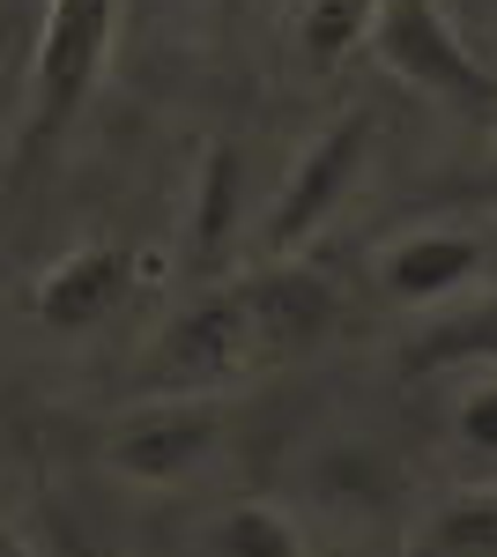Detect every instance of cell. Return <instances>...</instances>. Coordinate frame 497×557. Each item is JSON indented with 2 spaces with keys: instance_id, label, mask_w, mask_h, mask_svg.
Here are the masks:
<instances>
[{
  "instance_id": "cell-1",
  "label": "cell",
  "mask_w": 497,
  "mask_h": 557,
  "mask_svg": "<svg viewBox=\"0 0 497 557\" xmlns=\"http://www.w3.org/2000/svg\"><path fill=\"white\" fill-rule=\"evenodd\" d=\"M238 372H260L246 290H208V298H194L157 335V357H149V386L157 394H208V386L238 380Z\"/></svg>"
},
{
  "instance_id": "cell-2",
  "label": "cell",
  "mask_w": 497,
  "mask_h": 557,
  "mask_svg": "<svg viewBox=\"0 0 497 557\" xmlns=\"http://www.w3.org/2000/svg\"><path fill=\"white\" fill-rule=\"evenodd\" d=\"M372 45H378V60H386L401 83L431 89L438 104L490 112V97H497L490 75H483V60H468V45H460L453 23L438 15V0H378Z\"/></svg>"
},
{
  "instance_id": "cell-3",
  "label": "cell",
  "mask_w": 497,
  "mask_h": 557,
  "mask_svg": "<svg viewBox=\"0 0 497 557\" xmlns=\"http://www.w3.org/2000/svg\"><path fill=\"white\" fill-rule=\"evenodd\" d=\"M112 23H120V0H52V8H45L30 141H52V134L89 104V89L104 75V52H112Z\"/></svg>"
},
{
  "instance_id": "cell-4",
  "label": "cell",
  "mask_w": 497,
  "mask_h": 557,
  "mask_svg": "<svg viewBox=\"0 0 497 557\" xmlns=\"http://www.w3.org/2000/svg\"><path fill=\"white\" fill-rule=\"evenodd\" d=\"M364 157H372V112H341V120L312 141V157L290 172L283 201L268 209V246H275V253H290L312 223H327V209L349 194V178L364 172Z\"/></svg>"
},
{
  "instance_id": "cell-5",
  "label": "cell",
  "mask_w": 497,
  "mask_h": 557,
  "mask_svg": "<svg viewBox=\"0 0 497 557\" xmlns=\"http://www.w3.org/2000/svg\"><path fill=\"white\" fill-rule=\"evenodd\" d=\"M215 431H223V417L208 409L201 394H178L164 409H134V417L104 438V461L120 475H134V483H178V475L215 446Z\"/></svg>"
},
{
  "instance_id": "cell-6",
  "label": "cell",
  "mask_w": 497,
  "mask_h": 557,
  "mask_svg": "<svg viewBox=\"0 0 497 557\" xmlns=\"http://www.w3.org/2000/svg\"><path fill=\"white\" fill-rule=\"evenodd\" d=\"M238 290H246V312H252L260 364H290V357H305L312 343H327L334 290L320 275H305V268H268V275L238 283Z\"/></svg>"
},
{
  "instance_id": "cell-7",
  "label": "cell",
  "mask_w": 497,
  "mask_h": 557,
  "mask_svg": "<svg viewBox=\"0 0 497 557\" xmlns=\"http://www.w3.org/2000/svg\"><path fill=\"white\" fill-rule=\"evenodd\" d=\"M126 290H134V253H126V246H83V253H67L45 275L30 305H38L45 327L75 335V327H97Z\"/></svg>"
},
{
  "instance_id": "cell-8",
  "label": "cell",
  "mask_w": 497,
  "mask_h": 557,
  "mask_svg": "<svg viewBox=\"0 0 497 557\" xmlns=\"http://www.w3.org/2000/svg\"><path fill=\"white\" fill-rule=\"evenodd\" d=\"M483 275V246L475 238H453V231H423V238H401L394 253L378 260V283L394 305H431L453 298L460 283Z\"/></svg>"
},
{
  "instance_id": "cell-9",
  "label": "cell",
  "mask_w": 497,
  "mask_h": 557,
  "mask_svg": "<svg viewBox=\"0 0 497 557\" xmlns=\"http://www.w3.org/2000/svg\"><path fill=\"white\" fill-rule=\"evenodd\" d=\"M238 209H246V157H238V141H215L194 178V268H215L231 253Z\"/></svg>"
},
{
  "instance_id": "cell-10",
  "label": "cell",
  "mask_w": 497,
  "mask_h": 557,
  "mask_svg": "<svg viewBox=\"0 0 497 557\" xmlns=\"http://www.w3.org/2000/svg\"><path fill=\"white\" fill-rule=\"evenodd\" d=\"M475 357H497V290L475 298L468 312L431 320L409 343V372H446V364H475Z\"/></svg>"
},
{
  "instance_id": "cell-11",
  "label": "cell",
  "mask_w": 497,
  "mask_h": 557,
  "mask_svg": "<svg viewBox=\"0 0 497 557\" xmlns=\"http://www.w3.org/2000/svg\"><path fill=\"white\" fill-rule=\"evenodd\" d=\"M208 557H305V543L275 506H231L208 528Z\"/></svg>"
},
{
  "instance_id": "cell-12",
  "label": "cell",
  "mask_w": 497,
  "mask_h": 557,
  "mask_svg": "<svg viewBox=\"0 0 497 557\" xmlns=\"http://www.w3.org/2000/svg\"><path fill=\"white\" fill-rule=\"evenodd\" d=\"M372 15H378V0H312L305 8V60L312 67H334V60H349L357 45L372 38Z\"/></svg>"
},
{
  "instance_id": "cell-13",
  "label": "cell",
  "mask_w": 497,
  "mask_h": 557,
  "mask_svg": "<svg viewBox=\"0 0 497 557\" xmlns=\"http://www.w3.org/2000/svg\"><path fill=\"white\" fill-rule=\"evenodd\" d=\"M431 557H497V491L453 498L431 520Z\"/></svg>"
},
{
  "instance_id": "cell-14",
  "label": "cell",
  "mask_w": 497,
  "mask_h": 557,
  "mask_svg": "<svg viewBox=\"0 0 497 557\" xmlns=\"http://www.w3.org/2000/svg\"><path fill=\"white\" fill-rule=\"evenodd\" d=\"M460 438H468L475 454H490V461H497V380L475 386V394L460 401Z\"/></svg>"
},
{
  "instance_id": "cell-15",
  "label": "cell",
  "mask_w": 497,
  "mask_h": 557,
  "mask_svg": "<svg viewBox=\"0 0 497 557\" xmlns=\"http://www.w3.org/2000/svg\"><path fill=\"white\" fill-rule=\"evenodd\" d=\"M0 557H30V550H23V535H15V528H0Z\"/></svg>"
},
{
  "instance_id": "cell-16",
  "label": "cell",
  "mask_w": 497,
  "mask_h": 557,
  "mask_svg": "<svg viewBox=\"0 0 497 557\" xmlns=\"http://www.w3.org/2000/svg\"><path fill=\"white\" fill-rule=\"evenodd\" d=\"M223 8H246V0H223Z\"/></svg>"
},
{
  "instance_id": "cell-17",
  "label": "cell",
  "mask_w": 497,
  "mask_h": 557,
  "mask_svg": "<svg viewBox=\"0 0 497 557\" xmlns=\"http://www.w3.org/2000/svg\"><path fill=\"white\" fill-rule=\"evenodd\" d=\"M490 201H497V178H490Z\"/></svg>"
},
{
  "instance_id": "cell-18",
  "label": "cell",
  "mask_w": 497,
  "mask_h": 557,
  "mask_svg": "<svg viewBox=\"0 0 497 557\" xmlns=\"http://www.w3.org/2000/svg\"><path fill=\"white\" fill-rule=\"evenodd\" d=\"M83 557H89V550H83Z\"/></svg>"
}]
</instances>
